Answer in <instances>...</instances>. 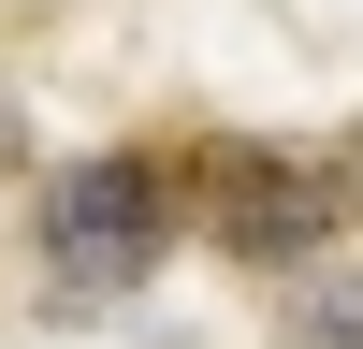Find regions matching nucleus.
Listing matches in <instances>:
<instances>
[{"instance_id":"nucleus-2","label":"nucleus","mask_w":363,"mask_h":349,"mask_svg":"<svg viewBox=\"0 0 363 349\" xmlns=\"http://www.w3.org/2000/svg\"><path fill=\"white\" fill-rule=\"evenodd\" d=\"M203 233H218L247 277H306L349 233V174L306 145H203Z\"/></svg>"},{"instance_id":"nucleus-1","label":"nucleus","mask_w":363,"mask_h":349,"mask_svg":"<svg viewBox=\"0 0 363 349\" xmlns=\"http://www.w3.org/2000/svg\"><path fill=\"white\" fill-rule=\"evenodd\" d=\"M29 248H44V291L58 306H116V291H145L160 277V248H174V189H160V160H58L44 174V204H29Z\"/></svg>"},{"instance_id":"nucleus-3","label":"nucleus","mask_w":363,"mask_h":349,"mask_svg":"<svg viewBox=\"0 0 363 349\" xmlns=\"http://www.w3.org/2000/svg\"><path fill=\"white\" fill-rule=\"evenodd\" d=\"M291 349H363V277H306V306H291Z\"/></svg>"}]
</instances>
